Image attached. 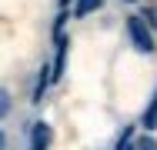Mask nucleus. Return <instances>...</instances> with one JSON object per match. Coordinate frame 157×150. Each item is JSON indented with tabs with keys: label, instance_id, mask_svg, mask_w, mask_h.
<instances>
[{
	"label": "nucleus",
	"instance_id": "9b49d317",
	"mask_svg": "<svg viewBox=\"0 0 157 150\" xmlns=\"http://www.w3.org/2000/svg\"><path fill=\"white\" fill-rule=\"evenodd\" d=\"M57 3H60V10H67V3H70V0H57Z\"/></svg>",
	"mask_w": 157,
	"mask_h": 150
},
{
	"label": "nucleus",
	"instance_id": "20e7f679",
	"mask_svg": "<svg viewBox=\"0 0 157 150\" xmlns=\"http://www.w3.org/2000/svg\"><path fill=\"white\" fill-rule=\"evenodd\" d=\"M140 127H144L147 133H154V130H157V90H154V97L147 100L144 114H140Z\"/></svg>",
	"mask_w": 157,
	"mask_h": 150
},
{
	"label": "nucleus",
	"instance_id": "423d86ee",
	"mask_svg": "<svg viewBox=\"0 0 157 150\" xmlns=\"http://www.w3.org/2000/svg\"><path fill=\"white\" fill-rule=\"evenodd\" d=\"M100 3H104V0H74V17L94 13V10H100Z\"/></svg>",
	"mask_w": 157,
	"mask_h": 150
},
{
	"label": "nucleus",
	"instance_id": "0eeeda50",
	"mask_svg": "<svg viewBox=\"0 0 157 150\" xmlns=\"http://www.w3.org/2000/svg\"><path fill=\"white\" fill-rule=\"evenodd\" d=\"M114 150H137V147H134V130H130V127L117 137V147H114Z\"/></svg>",
	"mask_w": 157,
	"mask_h": 150
},
{
	"label": "nucleus",
	"instance_id": "f257e3e1",
	"mask_svg": "<svg viewBox=\"0 0 157 150\" xmlns=\"http://www.w3.org/2000/svg\"><path fill=\"white\" fill-rule=\"evenodd\" d=\"M127 37H130V43H134L140 54H151V50H154V33H151V24H147L140 13L127 17Z\"/></svg>",
	"mask_w": 157,
	"mask_h": 150
},
{
	"label": "nucleus",
	"instance_id": "1a4fd4ad",
	"mask_svg": "<svg viewBox=\"0 0 157 150\" xmlns=\"http://www.w3.org/2000/svg\"><path fill=\"white\" fill-rule=\"evenodd\" d=\"M7 114H10V93L0 87V117H7Z\"/></svg>",
	"mask_w": 157,
	"mask_h": 150
},
{
	"label": "nucleus",
	"instance_id": "39448f33",
	"mask_svg": "<svg viewBox=\"0 0 157 150\" xmlns=\"http://www.w3.org/2000/svg\"><path fill=\"white\" fill-rule=\"evenodd\" d=\"M47 84H50V67L44 63V67H40V77H37V87H33V103H40V100H44Z\"/></svg>",
	"mask_w": 157,
	"mask_h": 150
},
{
	"label": "nucleus",
	"instance_id": "f03ea898",
	"mask_svg": "<svg viewBox=\"0 0 157 150\" xmlns=\"http://www.w3.org/2000/svg\"><path fill=\"white\" fill-rule=\"evenodd\" d=\"M50 140H54V130H50V123L37 120V123L30 127V150H50Z\"/></svg>",
	"mask_w": 157,
	"mask_h": 150
},
{
	"label": "nucleus",
	"instance_id": "f8f14e48",
	"mask_svg": "<svg viewBox=\"0 0 157 150\" xmlns=\"http://www.w3.org/2000/svg\"><path fill=\"white\" fill-rule=\"evenodd\" d=\"M127 3H134V0H127Z\"/></svg>",
	"mask_w": 157,
	"mask_h": 150
},
{
	"label": "nucleus",
	"instance_id": "9d476101",
	"mask_svg": "<svg viewBox=\"0 0 157 150\" xmlns=\"http://www.w3.org/2000/svg\"><path fill=\"white\" fill-rule=\"evenodd\" d=\"M7 147V137H3V130H0V150Z\"/></svg>",
	"mask_w": 157,
	"mask_h": 150
},
{
	"label": "nucleus",
	"instance_id": "6e6552de",
	"mask_svg": "<svg viewBox=\"0 0 157 150\" xmlns=\"http://www.w3.org/2000/svg\"><path fill=\"white\" fill-rule=\"evenodd\" d=\"M134 147L137 150H157V140L147 133V137H140V140H134Z\"/></svg>",
	"mask_w": 157,
	"mask_h": 150
},
{
	"label": "nucleus",
	"instance_id": "7ed1b4c3",
	"mask_svg": "<svg viewBox=\"0 0 157 150\" xmlns=\"http://www.w3.org/2000/svg\"><path fill=\"white\" fill-rule=\"evenodd\" d=\"M57 40V57H54V67H50V80H60L63 77V67H67V47H70V40L67 37H54Z\"/></svg>",
	"mask_w": 157,
	"mask_h": 150
}]
</instances>
